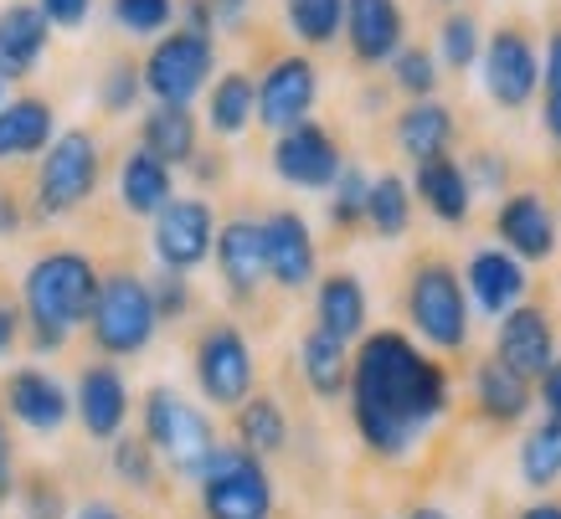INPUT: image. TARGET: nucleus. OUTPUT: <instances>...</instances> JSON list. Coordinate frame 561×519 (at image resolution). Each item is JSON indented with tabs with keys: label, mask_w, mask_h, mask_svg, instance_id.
Returning <instances> with one entry per match:
<instances>
[{
	"label": "nucleus",
	"mask_w": 561,
	"mask_h": 519,
	"mask_svg": "<svg viewBox=\"0 0 561 519\" xmlns=\"http://www.w3.org/2000/svg\"><path fill=\"white\" fill-rule=\"evenodd\" d=\"M448 412V370L408 335L376 330L360 339L351 370V417L376 458H408L412 442Z\"/></svg>",
	"instance_id": "f257e3e1"
},
{
	"label": "nucleus",
	"mask_w": 561,
	"mask_h": 519,
	"mask_svg": "<svg viewBox=\"0 0 561 519\" xmlns=\"http://www.w3.org/2000/svg\"><path fill=\"white\" fill-rule=\"evenodd\" d=\"M99 288H103V278L78 252H51V257L32 263L21 293H26V314H32L36 345H42V350H57V345L72 335V324L93 319Z\"/></svg>",
	"instance_id": "f03ea898"
},
{
	"label": "nucleus",
	"mask_w": 561,
	"mask_h": 519,
	"mask_svg": "<svg viewBox=\"0 0 561 519\" xmlns=\"http://www.w3.org/2000/svg\"><path fill=\"white\" fill-rule=\"evenodd\" d=\"M202 509L206 519H268L273 515V478L263 458L242 442H221L202 473Z\"/></svg>",
	"instance_id": "7ed1b4c3"
},
{
	"label": "nucleus",
	"mask_w": 561,
	"mask_h": 519,
	"mask_svg": "<svg viewBox=\"0 0 561 519\" xmlns=\"http://www.w3.org/2000/svg\"><path fill=\"white\" fill-rule=\"evenodd\" d=\"M145 442L165 452L171 469L186 473V478H202L206 463H211V452L221 448L217 432H211V422H206V412L181 402L171 385H154L150 396H145Z\"/></svg>",
	"instance_id": "20e7f679"
},
{
	"label": "nucleus",
	"mask_w": 561,
	"mask_h": 519,
	"mask_svg": "<svg viewBox=\"0 0 561 519\" xmlns=\"http://www.w3.org/2000/svg\"><path fill=\"white\" fill-rule=\"evenodd\" d=\"M408 319L427 345L463 350L469 345V299H463L459 273L448 263H417V273L408 278Z\"/></svg>",
	"instance_id": "39448f33"
},
{
	"label": "nucleus",
	"mask_w": 561,
	"mask_h": 519,
	"mask_svg": "<svg viewBox=\"0 0 561 519\" xmlns=\"http://www.w3.org/2000/svg\"><path fill=\"white\" fill-rule=\"evenodd\" d=\"M154 293L150 284H139L135 273H114L103 278L99 303H93V339L108 355H139L154 339Z\"/></svg>",
	"instance_id": "423d86ee"
},
{
	"label": "nucleus",
	"mask_w": 561,
	"mask_h": 519,
	"mask_svg": "<svg viewBox=\"0 0 561 519\" xmlns=\"http://www.w3.org/2000/svg\"><path fill=\"white\" fill-rule=\"evenodd\" d=\"M211 68H217V47L206 32H171L165 42H154L150 62H145V88L154 93V103H175V108H191V99L211 83Z\"/></svg>",
	"instance_id": "0eeeda50"
},
{
	"label": "nucleus",
	"mask_w": 561,
	"mask_h": 519,
	"mask_svg": "<svg viewBox=\"0 0 561 519\" xmlns=\"http://www.w3.org/2000/svg\"><path fill=\"white\" fill-rule=\"evenodd\" d=\"M99 185V145L72 129V135H57L51 139L47 160L36 170V206L42 217H68L72 206H83Z\"/></svg>",
	"instance_id": "6e6552de"
},
{
	"label": "nucleus",
	"mask_w": 561,
	"mask_h": 519,
	"mask_svg": "<svg viewBox=\"0 0 561 519\" xmlns=\"http://www.w3.org/2000/svg\"><path fill=\"white\" fill-rule=\"evenodd\" d=\"M196 381L211 406H242L253 396V350L238 324H211L196 339Z\"/></svg>",
	"instance_id": "1a4fd4ad"
},
{
	"label": "nucleus",
	"mask_w": 561,
	"mask_h": 519,
	"mask_svg": "<svg viewBox=\"0 0 561 519\" xmlns=\"http://www.w3.org/2000/svg\"><path fill=\"white\" fill-rule=\"evenodd\" d=\"M320 99V72L309 57H278L263 78H257V124L273 135H289L309 118Z\"/></svg>",
	"instance_id": "9d476101"
},
{
	"label": "nucleus",
	"mask_w": 561,
	"mask_h": 519,
	"mask_svg": "<svg viewBox=\"0 0 561 519\" xmlns=\"http://www.w3.org/2000/svg\"><path fill=\"white\" fill-rule=\"evenodd\" d=\"M154 252L165 273H191L202 268L206 257L217 252V221H211V206L196 201V196H181L171 201L160 217H154Z\"/></svg>",
	"instance_id": "9b49d317"
},
{
	"label": "nucleus",
	"mask_w": 561,
	"mask_h": 519,
	"mask_svg": "<svg viewBox=\"0 0 561 519\" xmlns=\"http://www.w3.org/2000/svg\"><path fill=\"white\" fill-rule=\"evenodd\" d=\"M536 88H541V62H536L530 36L515 26H500L484 42V93L500 108H526L536 99Z\"/></svg>",
	"instance_id": "f8f14e48"
},
{
	"label": "nucleus",
	"mask_w": 561,
	"mask_h": 519,
	"mask_svg": "<svg viewBox=\"0 0 561 519\" xmlns=\"http://www.w3.org/2000/svg\"><path fill=\"white\" fill-rule=\"evenodd\" d=\"M273 170H278V181L299 185V191H330V185L341 181L345 154L330 129H320V124L305 118L299 129L278 135V145H273Z\"/></svg>",
	"instance_id": "ddd939ff"
},
{
	"label": "nucleus",
	"mask_w": 561,
	"mask_h": 519,
	"mask_svg": "<svg viewBox=\"0 0 561 519\" xmlns=\"http://www.w3.org/2000/svg\"><path fill=\"white\" fill-rule=\"evenodd\" d=\"M494 360L511 366L515 376L526 381H541L546 370L557 366V330H551V314L536 309V303H520L500 319V335H494Z\"/></svg>",
	"instance_id": "4468645a"
},
{
	"label": "nucleus",
	"mask_w": 561,
	"mask_h": 519,
	"mask_svg": "<svg viewBox=\"0 0 561 519\" xmlns=\"http://www.w3.org/2000/svg\"><path fill=\"white\" fill-rule=\"evenodd\" d=\"M494 232L505 242V252H515L520 263H546L557 252V217L536 191H515L494 211Z\"/></svg>",
	"instance_id": "2eb2a0df"
},
{
	"label": "nucleus",
	"mask_w": 561,
	"mask_h": 519,
	"mask_svg": "<svg viewBox=\"0 0 561 519\" xmlns=\"http://www.w3.org/2000/svg\"><path fill=\"white\" fill-rule=\"evenodd\" d=\"M217 273L232 299H253L263 278H268V247H263V221H227L217 232Z\"/></svg>",
	"instance_id": "dca6fc26"
},
{
	"label": "nucleus",
	"mask_w": 561,
	"mask_h": 519,
	"mask_svg": "<svg viewBox=\"0 0 561 519\" xmlns=\"http://www.w3.org/2000/svg\"><path fill=\"white\" fill-rule=\"evenodd\" d=\"M263 247H268V278L278 288H305L314 278V232L299 211H273L263 221Z\"/></svg>",
	"instance_id": "f3484780"
},
{
	"label": "nucleus",
	"mask_w": 561,
	"mask_h": 519,
	"mask_svg": "<svg viewBox=\"0 0 561 519\" xmlns=\"http://www.w3.org/2000/svg\"><path fill=\"white\" fill-rule=\"evenodd\" d=\"M402 5L397 0H345V36H351V51L356 62L376 68V62H391L402 51Z\"/></svg>",
	"instance_id": "a211bd4d"
},
{
	"label": "nucleus",
	"mask_w": 561,
	"mask_h": 519,
	"mask_svg": "<svg viewBox=\"0 0 561 519\" xmlns=\"http://www.w3.org/2000/svg\"><path fill=\"white\" fill-rule=\"evenodd\" d=\"M469 293L494 319L520 309V299H526V268H520V257L505 247H479L469 257Z\"/></svg>",
	"instance_id": "6ab92c4d"
},
{
	"label": "nucleus",
	"mask_w": 561,
	"mask_h": 519,
	"mask_svg": "<svg viewBox=\"0 0 561 519\" xmlns=\"http://www.w3.org/2000/svg\"><path fill=\"white\" fill-rule=\"evenodd\" d=\"M5 406H11V417L26 422L32 432H57L72 412L68 391L51 381L47 370H16V376L5 381Z\"/></svg>",
	"instance_id": "aec40b11"
},
{
	"label": "nucleus",
	"mask_w": 561,
	"mask_h": 519,
	"mask_svg": "<svg viewBox=\"0 0 561 519\" xmlns=\"http://www.w3.org/2000/svg\"><path fill=\"white\" fill-rule=\"evenodd\" d=\"M124 417H129V391H124L114 366H88L78 376V422L88 437H119Z\"/></svg>",
	"instance_id": "412c9836"
},
{
	"label": "nucleus",
	"mask_w": 561,
	"mask_h": 519,
	"mask_svg": "<svg viewBox=\"0 0 561 519\" xmlns=\"http://www.w3.org/2000/svg\"><path fill=\"white\" fill-rule=\"evenodd\" d=\"M47 26L42 5H5L0 11V78H26L47 51Z\"/></svg>",
	"instance_id": "4be33fe9"
},
{
	"label": "nucleus",
	"mask_w": 561,
	"mask_h": 519,
	"mask_svg": "<svg viewBox=\"0 0 561 519\" xmlns=\"http://www.w3.org/2000/svg\"><path fill=\"white\" fill-rule=\"evenodd\" d=\"M417 196H423V206L438 221L459 227V221H469L474 181H469V170H463L459 160H448V154H443V160H427V165H417Z\"/></svg>",
	"instance_id": "5701e85b"
},
{
	"label": "nucleus",
	"mask_w": 561,
	"mask_h": 519,
	"mask_svg": "<svg viewBox=\"0 0 561 519\" xmlns=\"http://www.w3.org/2000/svg\"><path fill=\"white\" fill-rule=\"evenodd\" d=\"M119 201L129 206L135 217H160V211L175 201L171 196V165L154 160L145 145L129 150L124 154V165H119Z\"/></svg>",
	"instance_id": "b1692460"
},
{
	"label": "nucleus",
	"mask_w": 561,
	"mask_h": 519,
	"mask_svg": "<svg viewBox=\"0 0 561 519\" xmlns=\"http://www.w3.org/2000/svg\"><path fill=\"white\" fill-rule=\"evenodd\" d=\"M314 314H320V330L335 335L341 345L366 335V288H360L356 273H330L320 284V299H314Z\"/></svg>",
	"instance_id": "393cba45"
},
{
	"label": "nucleus",
	"mask_w": 561,
	"mask_h": 519,
	"mask_svg": "<svg viewBox=\"0 0 561 519\" xmlns=\"http://www.w3.org/2000/svg\"><path fill=\"white\" fill-rule=\"evenodd\" d=\"M299 366H305V381L314 396L335 402L341 391H351V370H356V355H345V345L335 335H324L320 324L299 339Z\"/></svg>",
	"instance_id": "a878e982"
},
{
	"label": "nucleus",
	"mask_w": 561,
	"mask_h": 519,
	"mask_svg": "<svg viewBox=\"0 0 561 519\" xmlns=\"http://www.w3.org/2000/svg\"><path fill=\"white\" fill-rule=\"evenodd\" d=\"M397 145H402V154L417 160V165L443 160L448 145H454V114L433 99L412 103V108H402V118H397Z\"/></svg>",
	"instance_id": "bb28decb"
},
{
	"label": "nucleus",
	"mask_w": 561,
	"mask_h": 519,
	"mask_svg": "<svg viewBox=\"0 0 561 519\" xmlns=\"http://www.w3.org/2000/svg\"><path fill=\"white\" fill-rule=\"evenodd\" d=\"M51 103L42 99H11L0 108V160H16V154H42L51 150Z\"/></svg>",
	"instance_id": "cd10ccee"
},
{
	"label": "nucleus",
	"mask_w": 561,
	"mask_h": 519,
	"mask_svg": "<svg viewBox=\"0 0 561 519\" xmlns=\"http://www.w3.org/2000/svg\"><path fill=\"white\" fill-rule=\"evenodd\" d=\"M474 402L479 412L490 422H520L530 412V381L526 376H515L511 366H500V360H484V366L474 370Z\"/></svg>",
	"instance_id": "c85d7f7f"
},
{
	"label": "nucleus",
	"mask_w": 561,
	"mask_h": 519,
	"mask_svg": "<svg viewBox=\"0 0 561 519\" xmlns=\"http://www.w3.org/2000/svg\"><path fill=\"white\" fill-rule=\"evenodd\" d=\"M145 150L165 165H186L196 160V118L191 108H175V103H154L145 114Z\"/></svg>",
	"instance_id": "c756f323"
},
{
	"label": "nucleus",
	"mask_w": 561,
	"mask_h": 519,
	"mask_svg": "<svg viewBox=\"0 0 561 519\" xmlns=\"http://www.w3.org/2000/svg\"><path fill=\"white\" fill-rule=\"evenodd\" d=\"M257 114V83L248 72H221V83H211V103H206V118L217 135H242Z\"/></svg>",
	"instance_id": "7c9ffc66"
},
{
	"label": "nucleus",
	"mask_w": 561,
	"mask_h": 519,
	"mask_svg": "<svg viewBox=\"0 0 561 519\" xmlns=\"http://www.w3.org/2000/svg\"><path fill=\"white\" fill-rule=\"evenodd\" d=\"M238 442L248 452H284L289 442V417H284V406L273 402V396H248L238 406Z\"/></svg>",
	"instance_id": "2f4dec72"
},
{
	"label": "nucleus",
	"mask_w": 561,
	"mask_h": 519,
	"mask_svg": "<svg viewBox=\"0 0 561 519\" xmlns=\"http://www.w3.org/2000/svg\"><path fill=\"white\" fill-rule=\"evenodd\" d=\"M520 478L530 488H551L561 478V422L546 417L536 422L520 442Z\"/></svg>",
	"instance_id": "473e14b6"
},
{
	"label": "nucleus",
	"mask_w": 561,
	"mask_h": 519,
	"mask_svg": "<svg viewBox=\"0 0 561 519\" xmlns=\"http://www.w3.org/2000/svg\"><path fill=\"white\" fill-rule=\"evenodd\" d=\"M366 221L376 227V237H402L412 227V191L402 175H376L371 181Z\"/></svg>",
	"instance_id": "72a5a7b5"
},
{
	"label": "nucleus",
	"mask_w": 561,
	"mask_h": 519,
	"mask_svg": "<svg viewBox=\"0 0 561 519\" xmlns=\"http://www.w3.org/2000/svg\"><path fill=\"white\" fill-rule=\"evenodd\" d=\"M289 26L309 47H330L345 26V0H289Z\"/></svg>",
	"instance_id": "f704fd0d"
},
{
	"label": "nucleus",
	"mask_w": 561,
	"mask_h": 519,
	"mask_svg": "<svg viewBox=\"0 0 561 519\" xmlns=\"http://www.w3.org/2000/svg\"><path fill=\"white\" fill-rule=\"evenodd\" d=\"M391 78L402 93H412V103L433 99V88H438V57L427 47H402L391 57Z\"/></svg>",
	"instance_id": "c9c22d12"
},
{
	"label": "nucleus",
	"mask_w": 561,
	"mask_h": 519,
	"mask_svg": "<svg viewBox=\"0 0 561 519\" xmlns=\"http://www.w3.org/2000/svg\"><path fill=\"white\" fill-rule=\"evenodd\" d=\"M366 201H371V181H366V170L345 165L341 181L330 185V221H335V227H356V221H366Z\"/></svg>",
	"instance_id": "e433bc0d"
},
{
	"label": "nucleus",
	"mask_w": 561,
	"mask_h": 519,
	"mask_svg": "<svg viewBox=\"0 0 561 519\" xmlns=\"http://www.w3.org/2000/svg\"><path fill=\"white\" fill-rule=\"evenodd\" d=\"M438 57L459 72L479 57V21L469 16V11H454V16L438 26Z\"/></svg>",
	"instance_id": "4c0bfd02"
},
{
	"label": "nucleus",
	"mask_w": 561,
	"mask_h": 519,
	"mask_svg": "<svg viewBox=\"0 0 561 519\" xmlns=\"http://www.w3.org/2000/svg\"><path fill=\"white\" fill-rule=\"evenodd\" d=\"M114 16H119L124 32L160 36L175 21V0H114Z\"/></svg>",
	"instance_id": "58836bf2"
},
{
	"label": "nucleus",
	"mask_w": 561,
	"mask_h": 519,
	"mask_svg": "<svg viewBox=\"0 0 561 519\" xmlns=\"http://www.w3.org/2000/svg\"><path fill=\"white\" fill-rule=\"evenodd\" d=\"M114 473L124 484L150 488L154 484V452L145 437H114Z\"/></svg>",
	"instance_id": "ea45409f"
},
{
	"label": "nucleus",
	"mask_w": 561,
	"mask_h": 519,
	"mask_svg": "<svg viewBox=\"0 0 561 519\" xmlns=\"http://www.w3.org/2000/svg\"><path fill=\"white\" fill-rule=\"evenodd\" d=\"M139 88H145V68H135V62H114V68L103 72L99 99H103L108 114H124V108L139 99Z\"/></svg>",
	"instance_id": "a19ab883"
},
{
	"label": "nucleus",
	"mask_w": 561,
	"mask_h": 519,
	"mask_svg": "<svg viewBox=\"0 0 561 519\" xmlns=\"http://www.w3.org/2000/svg\"><path fill=\"white\" fill-rule=\"evenodd\" d=\"M150 293H154V314H160V319H181L191 309L186 273H160V284H154Z\"/></svg>",
	"instance_id": "79ce46f5"
},
{
	"label": "nucleus",
	"mask_w": 561,
	"mask_h": 519,
	"mask_svg": "<svg viewBox=\"0 0 561 519\" xmlns=\"http://www.w3.org/2000/svg\"><path fill=\"white\" fill-rule=\"evenodd\" d=\"M42 5V16L51 21V26H83L88 16H93V0H36Z\"/></svg>",
	"instance_id": "37998d69"
},
{
	"label": "nucleus",
	"mask_w": 561,
	"mask_h": 519,
	"mask_svg": "<svg viewBox=\"0 0 561 519\" xmlns=\"http://www.w3.org/2000/svg\"><path fill=\"white\" fill-rule=\"evenodd\" d=\"M541 88L546 99H561V32L546 42V68H541Z\"/></svg>",
	"instance_id": "c03bdc74"
},
{
	"label": "nucleus",
	"mask_w": 561,
	"mask_h": 519,
	"mask_svg": "<svg viewBox=\"0 0 561 519\" xmlns=\"http://www.w3.org/2000/svg\"><path fill=\"white\" fill-rule=\"evenodd\" d=\"M541 402H546V412H551V417L561 422V360L541 376Z\"/></svg>",
	"instance_id": "a18cd8bd"
},
{
	"label": "nucleus",
	"mask_w": 561,
	"mask_h": 519,
	"mask_svg": "<svg viewBox=\"0 0 561 519\" xmlns=\"http://www.w3.org/2000/svg\"><path fill=\"white\" fill-rule=\"evenodd\" d=\"M474 175H479V185H500V181H505V160H494V154H479V160H474Z\"/></svg>",
	"instance_id": "49530a36"
},
{
	"label": "nucleus",
	"mask_w": 561,
	"mask_h": 519,
	"mask_svg": "<svg viewBox=\"0 0 561 519\" xmlns=\"http://www.w3.org/2000/svg\"><path fill=\"white\" fill-rule=\"evenodd\" d=\"M16 345V309L11 303H0V355Z\"/></svg>",
	"instance_id": "de8ad7c7"
},
{
	"label": "nucleus",
	"mask_w": 561,
	"mask_h": 519,
	"mask_svg": "<svg viewBox=\"0 0 561 519\" xmlns=\"http://www.w3.org/2000/svg\"><path fill=\"white\" fill-rule=\"evenodd\" d=\"M0 494H11V442H5V427H0Z\"/></svg>",
	"instance_id": "09e8293b"
},
{
	"label": "nucleus",
	"mask_w": 561,
	"mask_h": 519,
	"mask_svg": "<svg viewBox=\"0 0 561 519\" xmlns=\"http://www.w3.org/2000/svg\"><path fill=\"white\" fill-rule=\"evenodd\" d=\"M546 135L561 145V99H546Z\"/></svg>",
	"instance_id": "8fccbe9b"
},
{
	"label": "nucleus",
	"mask_w": 561,
	"mask_h": 519,
	"mask_svg": "<svg viewBox=\"0 0 561 519\" xmlns=\"http://www.w3.org/2000/svg\"><path fill=\"white\" fill-rule=\"evenodd\" d=\"M211 5H217V21H238L248 0H211Z\"/></svg>",
	"instance_id": "3c124183"
},
{
	"label": "nucleus",
	"mask_w": 561,
	"mask_h": 519,
	"mask_svg": "<svg viewBox=\"0 0 561 519\" xmlns=\"http://www.w3.org/2000/svg\"><path fill=\"white\" fill-rule=\"evenodd\" d=\"M520 519H561V504H530Z\"/></svg>",
	"instance_id": "603ef678"
},
{
	"label": "nucleus",
	"mask_w": 561,
	"mask_h": 519,
	"mask_svg": "<svg viewBox=\"0 0 561 519\" xmlns=\"http://www.w3.org/2000/svg\"><path fill=\"white\" fill-rule=\"evenodd\" d=\"M72 519H119V515H114L108 504H88V509H78V515H72Z\"/></svg>",
	"instance_id": "864d4df0"
},
{
	"label": "nucleus",
	"mask_w": 561,
	"mask_h": 519,
	"mask_svg": "<svg viewBox=\"0 0 561 519\" xmlns=\"http://www.w3.org/2000/svg\"><path fill=\"white\" fill-rule=\"evenodd\" d=\"M16 227V211H11V196H0V237Z\"/></svg>",
	"instance_id": "5fc2aeb1"
},
{
	"label": "nucleus",
	"mask_w": 561,
	"mask_h": 519,
	"mask_svg": "<svg viewBox=\"0 0 561 519\" xmlns=\"http://www.w3.org/2000/svg\"><path fill=\"white\" fill-rule=\"evenodd\" d=\"M408 519H448V515H443V509H433V504H417Z\"/></svg>",
	"instance_id": "6e6d98bb"
},
{
	"label": "nucleus",
	"mask_w": 561,
	"mask_h": 519,
	"mask_svg": "<svg viewBox=\"0 0 561 519\" xmlns=\"http://www.w3.org/2000/svg\"><path fill=\"white\" fill-rule=\"evenodd\" d=\"M0 108H5V103H0Z\"/></svg>",
	"instance_id": "4d7b16f0"
}]
</instances>
